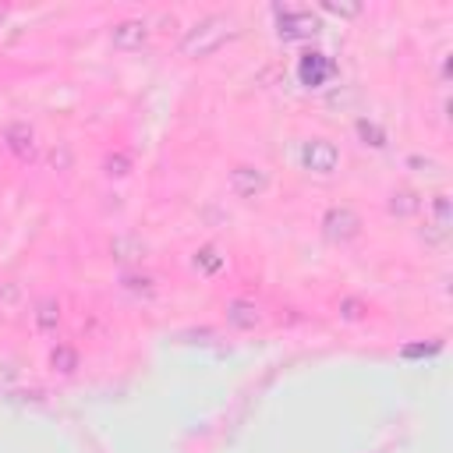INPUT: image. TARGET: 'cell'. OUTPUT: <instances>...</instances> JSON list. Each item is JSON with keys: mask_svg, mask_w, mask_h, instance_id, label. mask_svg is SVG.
<instances>
[{"mask_svg": "<svg viewBox=\"0 0 453 453\" xmlns=\"http://www.w3.org/2000/svg\"><path fill=\"white\" fill-rule=\"evenodd\" d=\"M262 184H265V173H258V170H251V166L234 170V188H237V195H251V191H258Z\"/></svg>", "mask_w": 453, "mask_h": 453, "instance_id": "cell-7", "label": "cell"}, {"mask_svg": "<svg viewBox=\"0 0 453 453\" xmlns=\"http://www.w3.org/2000/svg\"><path fill=\"white\" fill-rule=\"evenodd\" d=\"M234 35H237V28L226 14H209L198 25H191V32L180 39V53L184 57H209L212 50H219Z\"/></svg>", "mask_w": 453, "mask_h": 453, "instance_id": "cell-1", "label": "cell"}, {"mask_svg": "<svg viewBox=\"0 0 453 453\" xmlns=\"http://www.w3.org/2000/svg\"><path fill=\"white\" fill-rule=\"evenodd\" d=\"M357 131H361L365 138H372V145H386V138H382V131H379L375 124H368V120H361V124H357Z\"/></svg>", "mask_w": 453, "mask_h": 453, "instance_id": "cell-11", "label": "cell"}, {"mask_svg": "<svg viewBox=\"0 0 453 453\" xmlns=\"http://www.w3.org/2000/svg\"><path fill=\"white\" fill-rule=\"evenodd\" d=\"M276 28H280V39H311L322 25L311 11H280Z\"/></svg>", "mask_w": 453, "mask_h": 453, "instance_id": "cell-2", "label": "cell"}, {"mask_svg": "<svg viewBox=\"0 0 453 453\" xmlns=\"http://www.w3.org/2000/svg\"><path fill=\"white\" fill-rule=\"evenodd\" d=\"M336 159H340L336 145L333 142H322V138L304 142V149H301V163L308 170H315V173H333L336 170Z\"/></svg>", "mask_w": 453, "mask_h": 453, "instance_id": "cell-4", "label": "cell"}, {"mask_svg": "<svg viewBox=\"0 0 453 453\" xmlns=\"http://www.w3.org/2000/svg\"><path fill=\"white\" fill-rule=\"evenodd\" d=\"M333 74H336V64H333L326 53H319V50L304 53L301 64H297V78H301V85H308V88H322Z\"/></svg>", "mask_w": 453, "mask_h": 453, "instance_id": "cell-3", "label": "cell"}, {"mask_svg": "<svg viewBox=\"0 0 453 453\" xmlns=\"http://www.w3.org/2000/svg\"><path fill=\"white\" fill-rule=\"evenodd\" d=\"M322 11H329V14H343V18H354V14H361V4H336V0H322Z\"/></svg>", "mask_w": 453, "mask_h": 453, "instance_id": "cell-9", "label": "cell"}, {"mask_svg": "<svg viewBox=\"0 0 453 453\" xmlns=\"http://www.w3.org/2000/svg\"><path fill=\"white\" fill-rule=\"evenodd\" d=\"M322 226H326V237H329V241H350V237L357 234L361 219H357L354 209H343V205H340V209H329V212H326Z\"/></svg>", "mask_w": 453, "mask_h": 453, "instance_id": "cell-5", "label": "cell"}, {"mask_svg": "<svg viewBox=\"0 0 453 453\" xmlns=\"http://www.w3.org/2000/svg\"><path fill=\"white\" fill-rule=\"evenodd\" d=\"M230 319H234L237 326H255V322H258V311H255L251 304H241V301H234V304H230Z\"/></svg>", "mask_w": 453, "mask_h": 453, "instance_id": "cell-8", "label": "cell"}, {"mask_svg": "<svg viewBox=\"0 0 453 453\" xmlns=\"http://www.w3.org/2000/svg\"><path fill=\"white\" fill-rule=\"evenodd\" d=\"M113 42L131 50V46H142L145 42V21H120L113 25Z\"/></svg>", "mask_w": 453, "mask_h": 453, "instance_id": "cell-6", "label": "cell"}, {"mask_svg": "<svg viewBox=\"0 0 453 453\" xmlns=\"http://www.w3.org/2000/svg\"><path fill=\"white\" fill-rule=\"evenodd\" d=\"M425 354H439V343H411V347H403V357H425Z\"/></svg>", "mask_w": 453, "mask_h": 453, "instance_id": "cell-10", "label": "cell"}]
</instances>
